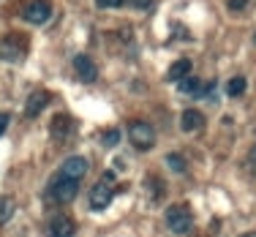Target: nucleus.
I'll return each mask as SVG.
<instances>
[{"label":"nucleus","instance_id":"nucleus-5","mask_svg":"<svg viewBox=\"0 0 256 237\" xmlns=\"http://www.w3.org/2000/svg\"><path fill=\"white\" fill-rule=\"evenodd\" d=\"M50 16H52V3L50 0H33V3H28L25 20L30 22V25H44Z\"/></svg>","mask_w":256,"mask_h":237},{"label":"nucleus","instance_id":"nucleus-9","mask_svg":"<svg viewBox=\"0 0 256 237\" xmlns=\"http://www.w3.org/2000/svg\"><path fill=\"white\" fill-rule=\"evenodd\" d=\"M50 98H52V96L46 93V90H33V93L28 96L25 114H28V118H38V114L46 109V104H50Z\"/></svg>","mask_w":256,"mask_h":237},{"label":"nucleus","instance_id":"nucleus-19","mask_svg":"<svg viewBox=\"0 0 256 237\" xmlns=\"http://www.w3.org/2000/svg\"><path fill=\"white\" fill-rule=\"evenodd\" d=\"M123 3H126V0H96L98 8H120Z\"/></svg>","mask_w":256,"mask_h":237},{"label":"nucleus","instance_id":"nucleus-2","mask_svg":"<svg viewBox=\"0 0 256 237\" xmlns=\"http://www.w3.org/2000/svg\"><path fill=\"white\" fill-rule=\"evenodd\" d=\"M114 196V172H106L104 178L90 188V208L93 210H106Z\"/></svg>","mask_w":256,"mask_h":237},{"label":"nucleus","instance_id":"nucleus-10","mask_svg":"<svg viewBox=\"0 0 256 237\" xmlns=\"http://www.w3.org/2000/svg\"><path fill=\"white\" fill-rule=\"evenodd\" d=\"M180 128L186 131V134L204 131V114L199 112V109H186V112L180 114Z\"/></svg>","mask_w":256,"mask_h":237},{"label":"nucleus","instance_id":"nucleus-11","mask_svg":"<svg viewBox=\"0 0 256 237\" xmlns=\"http://www.w3.org/2000/svg\"><path fill=\"white\" fill-rule=\"evenodd\" d=\"M76 234V224L68 216H54L50 221V237H74Z\"/></svg>","mask_w":256,"mask_h":237},{"label":"nucleus","instance_id":"nucleus-18","mask_svg":"<svg viewBox=\"0 0 256 237\" xmlns=\"http://www.w3.org/2000/svg\"><path fill=\"white\" fill-rule=\"evenodd\" d=\"M118 142H120V131L118 128H112V131L104 134V144H106V148H114Z\"/></svg>","mask_w":256,"mask_h":237},{"label":"nucleus","instance_id":"nucleus-20","mask_svg":"<svg viewBox=\"0 0 256 237\" xmlns=\"http://www.w3.org/2000/svg\"><path fill=\"white\" fill-rule=\"evenodd\" d=\"M8 123H11V118L6 112H0V136L6 134V128H8Z\"/></svg>","mask_w":256,"mask_h":237},{"label":"nucleus","instance_id":"nucleus-15","mask_svg":"<svg viewBox=\"0 0 256 237\" xmlns=\"http://www.w3.org/2000/svg\"><path fill=\"white\" fill-rule=\"evenodd\" d=\"M14 212H16V202L11 196H0V226L3 224H8L11 218H14Z\"/></svg>","mask_w":256,"mask_h":237},{"label":"nucleus","instance_id":"nucleus-8","mask_svg":"<svg viewBox=\"0 0 256 237\" xmlns=\"http://www.w3.org/2000/svg\"><path fill=\"white\" fill-rule=\"evenodd\" d=\"M74 71H76V76L82 79V82H96L98 79V68H96V63L88 58V54H76L74 58Z\"/></svg>","mask_w":256,"mask_h":237},{"label":"nucleus","instance_id":"nucleus-16","mask_svg":"<svg viewBox=\"0 0 256 237\" xmlns=\"http://www.w3.org/2000/svg\"><path fill=\"white\" fill-rule=\"evenodd\" d=\"M242 93H246V76H232L229 84H226V96H232V98H240Z\"/></svg>","mask_w":256,"mask_h":237},{"label":"nucleus","instance_id":"nucleus-21","mask_svg":"<svg viewBox=\"0 0 256 237\" xmlns=\"http://www.w3.org/2000/svg\"><path fill=\"white\" fill-rule=\"evenodd\" d=\"M246 8V0H229V11H242Z\"/></svg>","mask_w":256,"mask_h":237},{"label":"nucleus","instance_id":"nucleus-3","mask_svg":"<svg viewBox=\"0 0 256 237\" xmlns=\"http://www.w3.org/2000/svg\"><path fill=\"white\" fill-rule=\"evenodd\" d=\"M128 142L136 150H150L156 144V128L144 120H131L128 123Z\"/></svg>","mask_w":256,"mask_h":237},{"label":"nucleus","instance_id":"nucleus-14","mask_svg":"<svg viewBox=\"0 0 256 237\" xmlns=\"http://www.w3.org/2000/svg\"><path fill=\"white\" fill-rule=\"evenodd\" d=\"M188 74H191V60H188V58H180V60H174V63H172V68H169L166 79H169V82H180V79H186Z\"/></svg>","mask_w":256,"mask_h":237},{"label":"nucleus","instance_id":"nucleus-4","mask_svg":"<svg viewBox=\"0 0 256 237\" xmlns=\"http://www.w3.org/2000/svg\"><path fill=\"white\" fill-rule=\"evenodd\" d=\"M166 226L172 229L174 234H188L194 226V218L191 212H188L186 204H172V208L166 210Z\"/></svg>","mask_w":256,"mask_h":237},{"label":"nucleus","instance_id":"nucleus-13","mask_svg":"<svg viewBox=\"0 0 256 237\" xmlns=\"http://www.w3.org/2000/svg\"><path fill=\"white\" fill-rule=\"evenodd\" d=\"M52 134H54V139H68L74 134V123H71L68 114H58L52 120Z\"/></svg>","mask_w":256,"mask_h":237},{"label":"nucleus","instance_id":"nucleus-23","mask_svg":"<svg viewBox=\"0 0 256 237\" xmlns=\"http://www.w3.org/2000/svg\"><path fill=\"white\" fill-rule=\"evenodd\" d=\"M242 237H256V232H246V234H242Z\"/></svg>","mask_w":256,"mask_h":237},{"label":"nucleus","instance_id":"nucleus-22","mask_svg":"<svg viewBox=\"0 0 256 237\" xmlns=\"http://www.w3.org/2000/svg\"><path fill=\"white\" fill-rule=\"evenodd\" d=\"M136 6H139V8H148L150 3H148V0H136Z\"/></svg>","mask_w":256,"mask_h":237},{"label":"nucleus","instance_id":"nucleus-1","mask_svg":"<svg viewBox=\"0 0 256 237\" xmlns=\"http://www.w3.org/2000/svg\"><path fill=\"white\" fill-rule=\"evenodd\" d=\"M79 194V180H71L66 178V174H54V178L50 180V186H46V199L50 202H58V204H68L74 202Z\"/></svg>","mask_w":256,"mask_h":237},{"label":"nucleus","instance_id":"nucleus-17","mask_svg":"<svg viewBox=\"0 0 256 237\" xmlns=\"http://www.w3.org/2000/svg\"><path fill=\"white\" fill-rule=\"evenodd\" d=\"M166 166L169 169H172V172H178V174H182V172H186V158H182L180 153H169L166 156Z\"/></svg>","mask_w":256,"mask_h":237},{"label":"nucleus","instance_id":"nucleus-6","mask_svg":"<svg viewBox=\"0 0 256 237\" xmlns=\"http://www.w3.org/2000/svg\"><path fill=\"white\" fill-rule=\"evenodd\" d=\"M25 44H28L25 36L11 33V36H6L3 44H0V54H3L6 60H20L22 54H25Z\"/></svg>","mask_w":256,"mask_h":237},{"label":"nucleus","instance_id":"nucleus-12","mask_svg":"<svg viewBox=\"0 0 256 237\" xmlns=\"http://www.w3.org/2000/svg\"><path fill=\"white\" fill-rule=\"evenodd\" d=\"M212 84H204L202 79H196V76H191L188 74L186 79H180V90L186 96H194V98H202V96H207V90H210Z\"/></svg>","mask_w":256,"mask_h":237},{"label":"nucleus","instance_id":"nucleus-7","mask_svg":"<svg viewBox=\"0 0 256 237\" xmlns=\"http://www.w3.org/2000/svg\"><path fill=\"white\" fill-rule=\"evenodd\" d=\"M88 169H90V164H88L84 156H71V158L63 161L60 174H66V178H71V180H82L84 174H88Z\"/></svg>","mask_w":256,"mask_h":237},{"label":"nucleus","instance_id":"nucleus-24","mask_svg":"<svg viewBox=\"0 0 256 237\" xmlns=\"http://www.w3.org/2000/svg\"><path fill=\"white\" fill-rule=\"evenodd\" d=\"M254 41H256V36H254Z\"/></svg>","mask_w":256,"mask_h":237}]
</instances>
